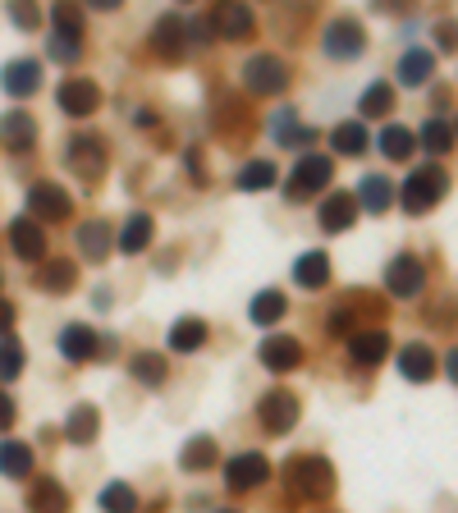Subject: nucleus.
<instances>
[{
    "mask_svg": "<svg viewBox=\"0 0 458 513\" xmlns=\"http://www.w3.org/2000/svg\"><path fill=\"white\" fill-rule=\"evenodd\" d=\"M0 88L10 92V97H33L37 88H42V69H37V60H10V65L0 69Z\"/></svg>",
    "mask_w": 458,
    "mask_h": 513,
    "instance_id": "nucleus-15",
    "label": "nucleus"
},
{
    "mask_svg": "<svg viewBox=\"0 0 458 513\" xmlns=\"http://www.w3.org/2000/svg\"><path fill=\"white\" fill-rule=\"evenodd\" d=\"M376 142H381L385 161H408V156H413V147H417V138L404 129V124H390V129H385Z\"/></svg>",
    "mask_w": 458,
    "mask_h": 513,
    "instance_id": "nucleus-32",
    "label": "nucleus"
},
{
    "mask_svg": "<svg viewBox=\"0 0 458 513\" xmlns=\"http://www.w3.org/2000/svg\"><path fill=\"white\" fill-rule=\"evenodd\" d=\"M19 372H23V349H19V339H10L5 330H0V381H14Z\"/></svg>",
    "mask_w": 458,
    "mask_h": 513,
    "instance_id": "nucleus-38",
    "label": "nucleus"
},
{
    "mask_svg": "<svg viewBox=\"0 0 458 513\" xmlns=\"http://www.w3.org/2000/svg\"><path fill=\"white\" fill-rule=\"evenodd\" d=\"M284 491L303 504H326L335 495V468L321 454H303V459L284 463Z\"/></svg>",
    "mask_w": 458,
    "mask_h": 513,
    "instance_id": "nucleus-1",
    "label": "nucleus"
},
{
    "mask_svg": "<svg viewBox=\"0 0 458 513\" xmlns=\"http://www.w3.org/2000/svg\"><path fill=\"white\" fill-rule=\"evenodd\" d=\"M152 234H156V225H152V216L147 211H138V216H129V225H124V234H120V252H142L147 243H152Z\"/></svg>",
    "mask_w": 458,
    "mask_h": 513,
    "instance_id": "nucleus-31",
    "label": "nucleus"
},
{
    "mask_svg": "<svg viewBox=\"0 0 458 513\" xmlns=\"http://www.w3.org/2000/svg\"><path fill=\"white\" fill-rule=\"evenodd\" d=\"M243 88L252 97H280L289 88V65H284L280 55H252L248 65H243Z\"/></svg>",
    "mask_w": 458,
    "mask_h": 513,
    "instance_id": "nucleus-3",
    "label": "nucleus"
},
{
    "mask_svg": "<svg viewBox=\"0 0 458 513\" xmlns=\"http://www.w3.org/2000/svg\"><path fill=\"white\" fill-rule=\"evenodd\" d=\"M422 284H426V271L417 257H394L390 266H385V289H390L394 298H417L422 294Z\"/></svg>",
    "mask_w": 458,
    "mask_h": 513,
    "instance_id": "nucleus-10",
    "label": "nucleus"
},
{
    "mask_svg": "<svg viewBox=\"0 0 458 513\" xmlns=\"http://www.w3.org/2000/svg\"><path fill=\"white\" fill-rule=\"evenodd\" d=\"M101 509H110V513H133V509H138V495H133L124 481H110L106 491H101Z\"/></svg>",
    "mask_w": 458,
    "mask_h": 513,
    "instance_id": "nucleus-39",
    "label": "nucleus"
},
{
    "mask_svg": "<svg viewBox=\"0 0 458 513\" xmlns=\"http://www.w3.org/2000/svg\"><path fill=\"white\" fill-rule=\"evenodd\" d=\"M10 426H14V399L0 394V431H10Z\"/></svg>",
    "mask_w": 458,
    "mask_h": 513,
    "instance_id": "nucleus-48",
    "label": "nucleus"
},
{
    "mask_svg": "<svg viewBox=\"0 0 458 513\" xmlns=\"http://www.w3.org/2000/svg\"><path fill=\"white\" fill-rule=\"evenodd\" d=\"M216 459H220V449H216V440L211 436H193L184 445V454H179L184 472H207V468H216Z\"/></svg>",
    "mask_w": 458,
    "mask_h": 513,
    "instance_id": "nucleus-26",
    "label": "nucleus"
},
{
    "mask_svg": "<svg viewBox=\"0 0 458 513\" xmlns=\"http://www.w3.org/2000/svg\"><path fill=\"white\" fill-rule=\"evenodd\" d=\"M10 19H14V28H23V33H37L42 10H37V0H10Z\"/></svg>",
    "mask_w": 458,
    "mask_h": 513,
    "instance_id": "nucleus-43",
    "label": "nucleus"
},
{
    "mask_svg": "<svg viewBox=\"0 0 458 513\" xmlns=\"http://www.w3.org/2000/svg\"><path fill=\"white\" fill-rule=\"evenodd\" d=\"M385 353H390L385 330H358V335H349V358L358 362V367H376Z\"/></svg>",
    "mask_w": 458,
    "mask_h": 513,
    "instance_id": "nucleus-20",
    "label": "nucleus"
},
{
    "mask_svg": "<svg viewBox=\"0 0 458 513\" xmlns=\"http://www.w3.org/2000/svg\"><path fill=\"white\" fill-rule=\"evenodd\" d=\"M275 142H280V147H294V142H312V129L294 124V120H289V110H284L280 120H275Z\"/></svg>",
    "mask_w": 458,
    "mask_h": 513,
    "instance_id": "nucleus-44",
    "label": "nucleus"
},
{
    "mask_svg": "<svg viewBox=\"0 0 458 513\" xmlns=\"http://www.w3.org/2000/svg\"><path fill=\"white\" fill-rule=\"evenodd\" d=\"M74 284H78L74 262H46L42 266V289H46V294H69Z\"/></svg>",
    "mask_w": 458,
    "mask_h": 513,
    "instance_id": "nucleus-36",
    "label": "nucleus"
},
{
    "mask_svg": "<svg viewBox=\"0 0 458 513\" xmlns=\"http://www.w3.org/2000/svg\"><path fill=\"white\" fill-rule=\"evenodd\" d=\"M51 23H55V33L60 37H83V10H78L74 0H55Z\"/></svg>",
    "mask_w": 458,
    "mask_h": 513,
    "instance_id": "nucleus-35",
    "label": "nucleus"
},
{
    "mask_svg": "<svg viewBox=\"0 0 458 513\" xmlns=\"http://www.w3.org/2000/svg\"><path fill=\"white\" fill-rule=\"evenodd\" d=\"M381 14H404V10H413V0H371Z\"/></svg>",
    "mask_w": 458,
    "mask_h": 513,
    "instance_id": "nucleus-47",
    "label": "nucleus"
},
{
    "mask_svg": "<svg viewBox=\"0 0 458 513\" xmlns=\"http://www.w3.org/2000/svg\"><path fill=\"white\" fill-rule=\"evenodd\" d=\"M78 55H83V42H78V37L51 33V60H60V65H74Z\"/></svg>",
    "mask_w": 458,
    "mask_h": 513,
    "instance_id": "nucleus-45",
    "label": "nucleus"
},
{
    "mask_svg": "<svg viewBox=\"0 0 458 513\" xmlns=\"http://www.w3.org/2000/svg\"><path fill=\"white\" fill-rule=\"evenodd\" d=\"M394 202V188L385 175H367L358 184V207H367V216H381V211H390Z\"/></svg>",
    "mask_w": 458,
    "mask_h": 513,
    "instance_id": "nucleus-25",
    "label": "nucleus"
},
{
    "mask_svg": "<svg viewBox=\"0 0 458 513\" xmlns=\"http://www.w3.org/2000/svg\"><path fill=\"white\" fill-rule=\"evenodd\" d=\"M326 330H330V335H353V312H349V307H339V312H330Z\"/></svg>",
    "mask_w": 458,
    "mask_h": 513,
    "instance_id": "nucleus-46",
    "label": "nucleus"
},
{
    "mask_svg": "<svg viewBox=\"0 0 458 513\" xmlns=\"http://www.w3.org/2000/svg\"><path fill=\"white\" fill-rule=\"evenodd\" d=\"M422 147H426V152H449V147H454V124H449V120H431L422 129Z\"/></svg>",
    "mask_w": 458,
    "mask_h": 513,
    "instance_id": "nucleus-41",
    "label": "nucleus"
},
{
    "mask_svg": "<svg viewBox=\"0 0 458 513\" xmlns=\"http://www.w3.org/2000/svg\"><path fill=\"white\" fill-rule=\"evenodd\" d=\"M390 106H394L390 83H371V88L362 92V115H390Z\"/></svg>",
    "mask_w": 458,
    "mask_h": 513,
    "instance_id": "nucleus-40",
    "label": "nucleus"
},
{
    "mask_svg": "<svg viewBox=\"0 0 458 513\" xmlns=\"http://www.w3.org/2000/svg\"><path fill=\"white\" fill-rule=\"evenodd\" d=\"M28 211L42 220H69L74 216V202H69V193L60 184H33L28 188Z\"/></svg>",
    "mask_w": 458,
    "mask_h": 513,
    "instance_id": "nucleus-11",
    "label": "nucleus"
},
{
    "mask_svg": "<svg viewBox=\"0 0 458 513\" xmlns=\"http://www.w3.org/2000/svg\"><path fill=\"white\" fill-rule=\"evenodd\" d=\"M321 46H326L330 60H358V55L367 51V33H362L353 19H335L326 28V37H321Z\"/></svg>",
    "mask_w": 458,
    "mask_h": 513,
    "instance_id": "nucleus-9",
    "label": "nucleus"
},
{
    "mask_svg": "<svg viewBox=\"0 0 458 513\" xmlns=\"http://www.w3.org/2000/svg\"><path fill=\"white\" fill-rule=\"evenodd\" d=\"M97 431H101V413L92 404H78L74 413L65 417V440H69V445H92V440H97Z\"/></svg>",
    "mask_w": 458,
    "mask_h": 513,
    "instance_id": "nucleus-23",
    "label": "nucleus"
},
{
    "mask_svg": "<svg viewBox=\"0 0 458 513\" xmlns=\"http://www.w3.org/2000/svg\"><path fill=\"white\" fill-rule=\"evenodd\" d=\"M10 243H14V252H19L23 262H37L46 252V234H42V225L37 220H28V216H19L10 225Z\"/></svg>",
    "mask_w": 458,
    "mask_h": 513,
    "instance_id": "nucleus-19",
    "label": "nucleus"
},
{
    "mask_svg": "<svg viewBox=\"0 0 458 513\" xmlns=\"http://www.w3.org/2000/svg\"><path fill=\"white\" fill-rule=\"evenodd\" d=\"M28 504H33V509H42V513H65L69 509V495H65V486H60V481H37L33 491H28Z\"/></svg>",
    "mask_w": 458,
    "mask_h": 513,
    "instance_id": "nucleus-30",
    "label": "nucleus"
},
{
    "mask_svg": "<svg viewBox=\"0 0 458 513\" xmlns=\"http://www.w3.org/2000/svg\"><path fill=\"white\" fill-rule=\"evenodd\" d=\"M330 179H335V161H330V156H303L294 179L284 184V197H289V202H303V197L321 193Z\"/></svg>",
    "mask_w": 458,
    "mask_h": 513,
    "instance_id": "nucleus-4",
    "label": "nucleus"
},
{
    "mask_svg": "<svg viewBox=\"0 0 458 513\" xmlns=\"http://www.w3.org/2000/svg\"><path fill=\"white\" fill-rule=\"evenodd\" d=\"M330 142H335L339 156H362L367 152V124H339L335 133H330Z\"/></svg>",
    "mask_w": 458,
    "mask_h": 513,
    "instance_id": "nucleus-34",
    "label": "nucleus"
},
{
    "mask_svg": "<svg viewBox=\"0 0 458 513\" xmlns=\"http://www.w3.org/2000/svg\"><path fill=\"white\" fill-rule=\"evenodd\" d=\"M431 69H436V60L426 51H408L404 60H399V83H404V88H422L426 78H431Z\"/></svg>",
    "mask_w": 458,
    "mask_h": 513,
    "instance_id": "nucleus-33",
    "label": "nucleus"
},
{
    "mask_svg": "<svg viewBox=\"0 0 458 513\" xmlns=\"http://www.w3.org/2000/svg\"><path fill=\"white\" fill-rule=\"evenodd\" d=\"M0 284H5V275H0Z\"/></svg>",
    "mask_w": 458,
    "mask_h": 513,
    "instance_id": "nucleus-52",
    "label": "nucleus"
},
{
    "mask_svg": "<svg viewBox=\"0 0 458 513\" xmlns=\"http://www.w3.org/2000/svg\"><path fill=\"white\" fill-rule=\"evenodd\" d=\"M0 472L14 481L28 477V472H33V449L19 445V440H0Z\"/></svg>",
    "mask_w": 458,
    "mask_h": 513,
    "instance_id": "nucleus-27",
    "label": "nucleus"
},
{
    "mask_svg": "<svg viewBox=\"0 0 458 513\" xmlns=\"http://www.w3.org/2000/svg\"><path fill=\"white\" fill-rule=\"evenodd\" d=\"M266 477H271V463H266L262 454H234V459L225 463V486H229L234 495L257 491Z\"/></svg>",
    "mask_w": 458,
    "mask_h": 513,
    "instance_id": "nucleus-8",
    "label": "nucleus"
},
{
    "mask_svg": "<svg viewBox=\"0 0 458 513\" xmlns=\"http://www.w3.org/2000/svg\"><path fill=\"white\" fill-rule=\"evenodd\" d=\"M262 367H266V372H275V376L303 367V344H298V339H289V335H271L262 344Z\"/></svg>",
    "mask_w": 458,
    "mask_h": 513,
    "instance_id": "nucleus-14",
    "label": "nucleus"
},
{
    "mask_svg": "<svg viewBox=\"0 0 458 513\" xmlns=\"http://www.w3.org/2000/svg\"><path fill=\"white\" fill-rule=\"evenodd\" d=\"M317 220H321V230L326 234H344L358 220V197H349V193H330L326 202H321V211H317Z\"/></svg>",
    "mask_w": 458,
    "mask_h": 513,
    "instance_id": "nucleus-16",
    "label": "nucleus"
},
{
    "mask_svg": "<svg viewBox=\"0 0 458 513\" xmlns=\"http://www.w3.org/2000/svg\"><path fill=\"white\" fill-rule=\"evenodd\" d=\"M101 349H106V344H101V335L92 326H65L60 330V353H65L69 362H92Z\"/></svg>",
    "mask_w": 458,
    "mask_h": 513,
    "instance_id": "nucleus-17",
    "label": "nucleus"
},
{
    "mask_svg": "<svg viewBox=\"0 0 458 513\" xmlns=\"http://www.w3.org/2000/svg\"><path fill=\"white\" fill-rule=\"evenodd\" d=\"M275 184V165L271 161H248L239 170V188L243 193H266Z\"/></svg>",
    "mask_w": 458,
    "mask_h": 513,
    "instance_id": "nucleus-37",
    "label": "nucleus"
},
{
    "mask_svg": "<svg viewBox=\"0 0 458 513\" xmlns=\"http://www.w3.org/2000/svg\"><path fill=\"white\" fill-rule=\"evenodd\" d=\"M202 344H207V326L197 317H184L170 326V349L175 353H193V349H202Z\"/></svg>",
    "mask_w": 458,
    "mask_h": 513,
    "instance_id": "nucleus-29",
    "label": "nucleus"
},
{
    "mask_svg": "<svg viewBox=\"0 0 458 513\" xmlns=\"http://www.w3.org/2000/svg\"><path fill=\"white\" fill-rule=\"evenodd\" d=\"M110 220H83L78 225V252L88 257V262H106L110 257Z\"/></svg>",
    "mask_w": 458,
    "mask_h": 513,
    "instance_id": "nucleus-18",
    "label": "nucleus"
},
{
    "mask_svg": "<svg viewBox=\"0 0 458 513\" xmlns=\"http://www.w3.org/2000/svg\"><path fill=\"white\" fill-rule=\"evenodd\" d=\"M10 326H14V303L0 298V330H10Z\"/></svg>",
    "mask_w": 458,
    "mask_h": 513,
    "instance_id": "nucleus-50",
    "label": "nucleus"
},
{
    "mask_svg": "<svg viewBox=\"0 0 458 513\" xmlns=\"http://www.w3.org/2000/svg\"><path fill=\"white\" fill-rule=\"evenodd\" d=\"M399 372H404V381L426 385L436 376V353L426 349V344H408V349L399 353Z\"/></svg>",
    "mask_w": 458,
    "mask_h": 513,
    "instance_id": "nucleus-21",
    "label": "nucleus"
},
{
    "mask_svg": "<svg viewBox=\"0 0 458 513\" xmlns=\"http://www.w3.org/2000/svg\"><path fill=\"white\" fill-rule=\"evenodd\" d=\"M436 42H440V51H454V23H445V28H440V33H436Z\"/></svg>",
    "mask_w": 458,
    "mask_h": 513,
    "instance_id": "nucleus-49",
    "label": "nucleus"
},
{
    "mask_svg": "<svg viewBox=\"0 0 458 513\" xmlns=\"http://www.w3.org/2000/svg\"><path fill=\"white\" fill-rule=\"evenodd\" d=\"M133 376H138L142 385H161L165 381V358L161 353H138V358H133Z\"/></svg>",
    "mask_w": 458,
    "mask_h": 513,
    "instance_id": "nucleus-42",
    "label": "nucleus"
},
{
    "mask_svg": "<svg viewBox=\"0 0 458 513\" xmlns=\"http://www.w3.org/2000/svg\"><path fill=\"white\" fill-rule=\"evenodd\" d=\"M65 165L74 170L78 179H101L106 175V142L101 138H92V133H83V138H74L69 142V152H65Z\"/></svg>",
    "mask_w": 458,
    "mask_h": 513,
    "instance_id": "nucleus-7",
    "label": "nucleus"
},
{
    "mask_svg": "<svg viewBox=\"0 0 458 513\" xmlns=\"http://www.w3.org/2000/svg\"><path fill=\"white\" fill-rule=\"evenodd\" d=\"M284 312H289V298L280 289H262V294L252 298V321L257 326H275V321H284Z\"/></svg>",
    "mask_w": 458,
    "mask_h": 513,
    "instance_id": "nucleus-28",
    "label": "nucleus"
},
{
    "mask_svg": "<svg viewBox=\"0 0 458 513\" xmlns=\"http://www.w3.org/2000/svg\"><path fill=\"white\" fill-rule=\"evenodd\" d=\"M55 101H60L65 115H92V110L101 106V88L92 78H65L60 92H55Z\"/></svg>",
    "mask_w": 458,
    "mask_h": 513,
    "instance_id": "nucleus-12",
    "label": "nucleus"
},
{
    "mask_svg": "<svg viewBox=\"0 0 458 513\" xmlns=\"http://www.w3.org/2000/svg\"><path fill=\"white\" fill-rule=\"evenodd\" d=\"M445 170L440 165H422V170H413V175L404 179V193H399V202H404L408 216H426V211L436 207L440 197H445Z\"/></svg>",
    "mask_w": 458,
    "mask_h": 513,
    "instance_id": "nucleus-2",
    "label": "nucleus"
},
{
    "mask_svg": "<svg viewBox=\"0 0 458 513\" xmlns=\"http://www.w3.org/2000/svg\"><path fill=\"white\" fill-rule=\"evenodd\" d=\"M88 5H92V10H120L124 0H88Z\"/></svg>",
    "mask_w": 458,
    "mask_h": 513,
    "instance_id": "nucleus-51",
    "label": "nucleus"
},
{
    "mask_svg": "<svg viewBox=\"0 0 458 513\" xmlns=\"http://www.w3.org/2000/svg\"><path fill=\"white\" fill-rule=\"evenodd\" d=\"M0 142L10 147V152H28L37 142V124L23 115V110H10L5 120H0Z\"/></svg>",
    "mask_w": 458,
    "mask_h": 513,
    "instance_id": "nucleus-22",
    "label": "nucleus"
},
{
    "mask_svg": "<svg viewBox=\"0 0 458 513\" xmlns=\"http://www.w3.org/2000/svg\"><path fill=\"white\" fill-rule=\"evenodd\" d=\"M294 284L298 289H321L330 284V257L326 252H303L294 262Z\"/></svg>",
    "mask_w": 458,
    "mask_h": 513,
    "instance_id": "nucleus-24",
    "label": "nucleus"
},
{
    "mask_svg": "<svg viewBox=\"0 0 458 513\" xmlns=\"http://www.w3.org/2000/svg\"><path fill=\"white\" fill-rule=\"evenodd\" d=\"M257 417H262V426L271 436H284V431H294V422L303 417V404H298L294 390H271V394H262Z\"/></svg>",
    "mask_w": 458,
    "mask_h": 513,
    "instance_id": "nucleus-5",
    "label": "nucleus"
},
{
    "mask_svg": "<svg viewBox=\"0 0 458 513\" xmlns=\"http://www.w3.org/2000/svg\"><path fill=\"white\" fill-rule=\"evenodd\" d=\"M207 23H211V33H220L225 42H243V37H252V28H257L248 0H220Z\"/></svg>",
    "mask_w": 458,
    "mask_h": 513,
    "instance_id": "nucleus-6",
    "label": "nucleus"
},
{
    "mask_svg": "<svg viewBox=\"0 0 458 513\" xmlns=\"http://www.w3.org/2000/svg\"><path fill=\"white\" fill-rule=\"evenodd\" d=\"M152 51L161 55V60H179V55L188 51V28H184V19H179V14H161V19H156Z\"/></svg>",
    "mask_w": 458,
    "mask_h": 513,
    "instance_id": "nucleus-13",
    "label": "nucleus"
}]
</instances>
